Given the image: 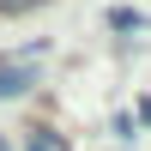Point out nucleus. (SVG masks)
I'll use <instances>...</instances> for the list:
<instances>
[{
    "label": "nucleus",
    "mask_w": 151,
    "mask_h": 151,
    "mask_svg": "<svg viewBox=\"0 0 151 151\" xmlns=\"http://www.w3.org/2000/svg\"><path fill=\"white\" fill-rule=\"evenodd\" d=\"M30 85H36L30 67H0V103H6V97H24Z\"/></svg>",
    "instance_id": "obj_1"
},
{
    "label": "nucleus",
    "mask_w": 151,
    "mask_h": 151,
    "mask_svg": "<svg viewBox=\"0 0 151 151\" xmlns=\"http://www.w3.org/2000/svg\"><path fill=\"white\" fill-rule=\"evenodd\" d=\"M24 151H67V139H60L55 127H30V139H24Z\"/></svg>",
    "instance_id": "obj_2"
},
{
    "label": "nucleus",
    "mask_w": 151,
    "mask_h": 151,
    "mask_svg": "<svg viewBox=\"0 0 151 151\" xmlns=\"http://www.w3.org/2000/svg\"><path fill=\"white\" fill-rule=\"evenodd\" d=\"M109 24H115V30H145V12H133V6H115V12H109Z\"/></svg>",
    "instance_id": "obj_3"
},
{
    "label": "nucleus",
    "mask_w": 151,
    "mask_h": 151,
    "mask_svg": "<svg viewBox=\"0 0 151 151\" xmlns=\"http://www.w3.org/2000/svg\"><path fill=\"white\" fill-rule=\"evenodd\" d=\"M24 6H36V0H0V12H24Z\"/></svg>",
    "instance_id": "obj_4"
},
{
    "label": "nucleus",
    "mask_w": 151,
    "mask_h": 151,
    "mask_svg": "<svg viewBox=\"0 0 151 151\" xmlns=\"http://www.w3.org/2000/svg\"><path fill=\"white\" fill-rule=\"evenodd\" d=\"M133 121H139V127H151V97L139 103V115H133Z\"/></svg>",
    "instance_id": "obj_5"
}]
</instances>
